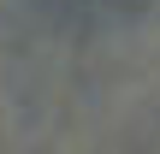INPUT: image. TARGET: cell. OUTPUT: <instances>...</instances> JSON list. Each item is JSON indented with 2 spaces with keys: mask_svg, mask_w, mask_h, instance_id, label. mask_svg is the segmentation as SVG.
Wrapping results in <instances>:
<instances>
[{
  "mask_svg": "<svg viewBox=\"0 0 160 154\" xmlns=\"http://www.w3.org/2000/svg\"><path fill=\"white\" fill-rule=\"evenodd\" d=\"M77 12H89V18H107V12H131V6H142V0H71Z\"/></svg>",
  "mask_w": 160,
  "mask_h": 154,
  "instance_id": "cell-1",
  "label": "cell"
}]
</instances>
